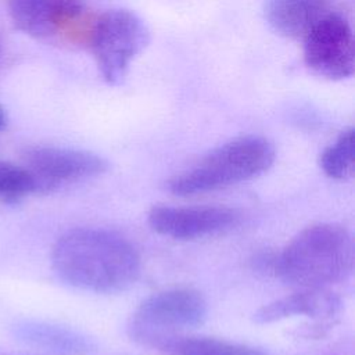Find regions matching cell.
<instances>
[{"mask_svg": "<svg viewBox=\"0 0 355 355\" xmlns=\"http://www.w3.org/2000/svg\"><path fill=\"white\" fill-rule=\"evenodd\" d=\"M51 263L67 284L98 294L130 288L141 270L140 255L130 241L96 227L65 232L53 247Z\"/></svg>", "mask_w": 355, "mask_h": 355, "instance_id": "6da1fadb", "label": "cell"}, {"mask_svg": "<svg viewBox=\"0 0 355 355\" xmlns=\"http://www.w3.org/2000/svg\"><path fill=\"white\" fill-rule=\"evenodd\" d=\"M351 233L338 223H315L301 230L273 259V272L301 290L327 288L354 270Z\"/></svg>", "mask_w": 355, "mask_h": 355, "instance_id": "7a4b0ae2", "label": "cell"}, {"mask_svg": "<svg viewBox=\"0 0 355 355\" xmlns=\"http://www.w3.org/2000/svg\"><path fill=\"white\" fill-rule=\"evenodd\" d=\"M273 144L261 136L236 137L208 153L191 168L166 182V189L180 197L197 196L255 179L275 161Z\"/></svg>", "mask_w": 355, "mask_h": 355, "instance_id": "3957f363", "label": "cell"}, {"mask_svg": "<svg viewBox=\"0 0 355 355\" xmlns=\"http://www.w3.org/2000/svg\"><path fill=\"white\" fill-rule=\"evenodd\" d=\"M208 316L204 295L189 287L159 291L143 300L128 323L129 337L154 347L164 337L201 326Z\"/></svg>", "mask_w": 355, "mask_h": 355, "instance_id": "277c9868", "label": "cell"}, {"mask_svg": "<svg viewBox=\"0 0 355 355\" xmlns=\"http://www.w3.org/2000/svg\"><path fill=\"white\" fill-rule=\"evenodd\" d=\"M148 42L150 31L139 15L129 10H110L96 17L87 46L103 79L118 85Z\"/></svg>", "mask_w": 355, "mask_h": 355, "instance_id": "5b68a950", "label": "cell"}, {"mask_svg": "<svg viewBox=\"0 0 355 355\" xmlns=\"http://www.w3.org/2000/svg\"><path fill=\"white\" fill-rule=\"evenodd\" d=\"M14 25L33 37L64 36L86 44L96 17L82 0H7Z\"/></svg>", "mask_w": 355, "mask_h": 355, "instance_id": "8992f818", "label": "cell"}, {"mask_svg": "<svg viewBox=\"0 0 355 355\" xmlns=\"http://www.w3.org/2000/svg\"><path fill=\"white\" fill-rule=\"evenodd\" d=\"M304 40L305 65L327 79H345L355 71V42L349 22L337 12L319 21Z\"/></svg>", "mask_w": 355, "mask_h": 355, "instance_id": "52a82bcc", "label": "cell"}, {"mask_svg": "<svg viewBox=\"0 0 355 355\" xmlns=\"http://www.w3.org/2000/svg\"><path fill=\"white\" fill-rule=\"evenodd\" d=\"M241 220V214L230 207H168L148 211V226L161 236L175 240H197L230 230Z\"/></svg>", "mask_w": 355, "mask_h": 355, "instance_id": "ba28073f", "label": "cell"}, {"mask_svg": "<svg viewBox=\"0 0 355 355\" xmlns=\"http://www.w3.org/2000/svg\"><path fill=\"white\" fill-rule=\"evenodd\" d=\"M24 159L39 189L96 178L108 169L105 158L79 148L35 146L24 151Z\"/></svg>", "mask_w": 355, "mask_h": 355, "instance_id": "9c48e42d", "label": "cell"}, {"mask_svg": "<svg viewBox=\"0 0 355 355\" xmlns=\"http://www.w3.org/2000/svg\"><path fill=\"white\" fill-rule=\"evenodd\" d=\"M340 309V298L327 288L301 290L265 304L252 315V320L258 324H269L287 318L305 315L313 320L334 323Z\"/></svg>", "mask_w": 355, "mask_h": 355, "instance_id": "30bf717a", "label": "cell"}, {"mask_svg": "<svg viewBox=\"0 0 355 355\" xmlns=\"http://www.w3.org/2000/svg\"><path fill=\"white\" fill-rule=\"evenodd\" d=\"M330 12V0H269L265 8L273 31L290 39H304Z\"/></svg>", "mask_w": 355, "mask_h": 355, "instance_id": "8fae6325", "label": "cell"}, {"mask_svg": "<svg viewBox=\"0 0 355 355\" xmlns=\"http://www.w3.org/2000/svg\"><path fill=\"white\" fill-rule=\"evenodd\" d=\"M153 348L164 355H265L259 348L227 340L198 336L172 334Z\"/></svg>", "mask_w": 355, "mask_h": 355, "instance_id": "7c38bea8", "label": "cell"}, {"mask_svg": "<svg viewBox=\"0 0 355 355\" xmlns=\"http://www.w3.org/2000/svg\"><path fill=\"white\" fill-rule=\"evenodd\" d=\"M319 164L326 176L344 180L354 172L355 164V132L354 129L344 130L338 139L323 150Z\"/></svg>", "mask_w": 355, "mask_h": 355, "instance_id": "4fadbf2b", "label": "cell"}, {"mask_svg": "<svg viewBox=\"0 0 355 355\" xmlns=\"http://www.w3.org/2000/svg\"><path fill=\"white\" fill-rule=\"evenodd\" d=\"M39 190L32 172L21 165L0 161V197L18 198Z\"/></svg>", "mask_w": 355, "mask_h": 355, "instance_id": "5bb4252c", "label": "cell"}, {"mask_svg": "<svg viewBox=\"0 0 355 355\" xmlns=\"http://www.w3.org/2000/svg\"><path fill=\"white\" fill-rule=\"evenodd\" d=\"M7 125V115H6V111L4 108L0 105V130H3Z\"/></svg>", "mask_w": 355, "mask_h": 355, "instance_id": "9a60e30c", "label": "cell"}, {"mask_svg": "<svg viewBox=\"0 0 355 355\" xmlns=\"http://www.w3.org/2000/svg\"><path fill=\"white\" fill-rule=\"evenodd\" d=\"M0 50H1V42H0Z\"/></svg>", "mask_w": 355, "mask_h": 355, "instance_id": "2e32d148", "label": "cell"}]
</instances>
